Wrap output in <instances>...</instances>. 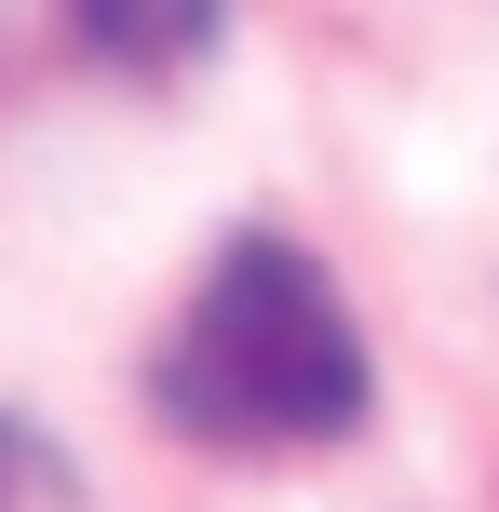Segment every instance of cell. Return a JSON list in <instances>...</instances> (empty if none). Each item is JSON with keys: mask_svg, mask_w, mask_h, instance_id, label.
Wrapping results in <instances>:
<instances>
[{"mask_svg": "<svg viewBox=\"0 0 499 512\" xmlns=\"http://www.w3.org/2000/svg\"><path fill=\"white\" fill-rule=\"evenodd\" d=\"M149 405L162 432L216 445V459H297V445H351L378 405V364H365V324H351L338 270L284 230H243L189 283L176 337L149 364Z\"/></svg>", "mask_w": 499, "mask_h": 512, "instance_id": "obj_1", "label": "cell"}, {"mask_svg": "<svg viewBox=\"0 0 499 512\" xmlns=\"http://www.w3.org/2000/svg\"><path fill=\"white\" fill-rule=\"evenodd\" d=\"M243 27V0H68V41L122 81H176Z\"/></svg>", "mask_w": 499, "mask_h": 512, "instance_id": "obj_2", "label": "cell"}]
</instances>
